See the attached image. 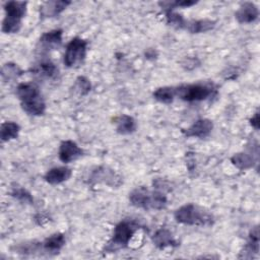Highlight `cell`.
Returning <instances> with one entry per match:
<instances>
[{"instance_id":"1","label":"cell","mask_w":260,"mask_h":260,"mask_svg":"<svg viewBox=\"0 0 260 260\" xmlns=\"http://www.w3.org/2000/svg\"><path fill=\"white\" fill-rule=\"evenodd\" d=\"M16 95L21 109L28 115L41 116L46 111V104L39 87L32 82L19 83L16 87Z\"/></svg>"},{"instance_id":"2","label":"cell","mask_w":260,"mask_h":260,"mask_svg":"<svg viewBox=\"0 0 260 260\" xmlns=\"http://www.w3.org/2000/svg\"><path fill=\"white\" fill-rule=\"evenodd\" d=\"M129 201L133 206L146 210H160L164 209L168 203L167 196L162 192L158 190L150 191L144 186L133 189L129 194Z\"/></svg>"},{"instance_id":"3","label":"cell","mask_w":260,"mask_h":260,"mask_svg":"<svg viewBox=\"0 0 260 260\" xmlns=\"http://www.w3.org/2000/svg\"><path fill=\"white\" fill-rule=\"evenodd\" d=\"M174 217L177 222L187 225H211L213 223V216L202 207L188 203L179 207Z\"/></svg>"},{"instance_id":"4","label":"cell","mask_w":260,"mask_h":260,"mask_svg":"<svg viewBox=\"0 0 260 260\" xmlns=\"http://www.w3.org/2000/svg\"><path fill=\"white\" fill-rule=\"evenodd\" d=\"M140 229V223L135 219H123L116 224L112 239L105 247L106 252L112 253L127 247L134 234Z\"/></svg>"},{"instance_id":"5","label":"cell","mask_w":260,"mask_h":260,"mask_svg":"<svg viewBox=\"0 0 260 260\" xmlns=\"http://www.w3.org/2000/svg\"><path fill=\"white\" fill-rule=\"evenodd\" d=\"M27 2L8 1L4 4L5 17L2 22V31L4 34H15L20 29L21 20L26 12Z\"/></svg>"},{"instance_id":"6","label":"cell","mask_w":260,"mask_h":260,"mask_svg":"<svg viewBox=\"0 0 260 260\" xmlns=\"http://www.w3.org/2000/svg\"><path fill=\"white\" fill-rule=\"evenodd\" d=\"M176 96L185 102H201L212 96L216 89L210 83H192L175 86Z\"/></svg>"},{"instance_id":"7","label":"cell","mask_w":260,"mask_h":260,"mask_svg":"<svg viewBox=\"0 0 260 260\" xmlns=\"http://www.w3.org/2000/svg\"><path fill=\"white\" fill-rule=\"evenodd\" d=\"M87 42L79 37L73 38L66 46L63 62L66 67H74L83 62L86 56Z\"/></svg>"},{"instance_id":"8","label":"cell","mask_w":260,"mask_h":260,"mask_svg":"<svg viewBox=\"0 0 260 260\" xmlns=\"http://www.w3.org/2000/svg\"><path fill=\"white\" fill-rule=\"evenodd\" d=\"M62 29H52L41 36L37 44V52L40 55H47L62 45Z\"/></svg>"},{"instance_id":"9","label":"cell","mask_w":260,"mask_h":260,"mask_svg":"<svg viewBox=\"0 0 260 260\" xmlns=\"http://www.w3.org/2000/svg\"><path fill=\"white\" fill-rule=\"evenodd\" d=\"M258 147L251 148L249 151H242L234 154L231 157L232 164L240 170H248L258 164Z\"/></svg>"},{"instance_id":"10","label":"cell","mask_w":260,"mask_h":260,"mask_svg":"<svg viewBox=\"0 0 260 260\" xmlns=\"http://www.w3.org/2000/svg\"><path fill=\"white\" fill-rule=\"evenodd\" d=\"M213 129V123L209 119H198L187 129L183 130V133L186 137H196V138H205L207 137Z\"/></svg>"},{"instance_id":"11","label":"cell","mask_w":260,"mask_h":260,"mask_svg":"<svg viewBox=\"0 0 260 260\" xmlns=\"http://www.w3.org/2000/svg\"><path fill=\"white\" fill-rule=\"evenodd\" d=\"M82 154L83 150L72 140H64L59 146L58 156L62 162H71L79 158Z\"/></svg>"},{"instance_id":"12","label":"cell","mask_w":260,"mask_h":260,"mask_svg":"<svg viewBox=\"0 0 260 260\" xmlns=\"http://www.w3.org/2000/svg\"><path fill=\"white\" fill-rule=\"evenodd\" d=\"M70 4L71 2L67 0H52L43 2L40 6V17L41 19H45L57 16Z\"/></svg>"},{"instance_id":"13","label":"cell","mask_w":260,"mask_h":260,"mask_svg":"<svg viewBox=\"0 0 260 260\" xmlns=\"http://www.w3.org/2000/svg\"><path fill=\"white\" fill-rule=\"evenodd\" d=\"M91 180L107 184L111 187H116L121 184V177L118 176L113 170H110L105 167H100L94 170L90 177Z\"/></svg>"},{"instance_id":"14","label":"cell","mask_w":260,"mask_h":260,"mask_svg":"<svg viewBox=\"0 0 260 260\" xmlns=\"http://www.w3.org/2000/svg\"><path fill=\"white\" fill-rule=\"evenodd\" d=\"M259 16L258 7L252 2H244L235 13L236 19L240 23L254 22Z\"/></svg>"},{"instance_id":"15","label":"cell","mask_w":260,"mask_h":260,"mask_svg":"<svg viewBox=\"0 0 260 260\" xmlns=\"http://www.w3.org/2000/svg\"><path fill=\"white\" fill-rule=\"evenodd\" d=\"M259 252V228L258 225L252 228V230L249 233L248 242L244 248V250L241 252V255L239 258L244 259H250L253 258L254 255H257Z\"/></svg>"},{"instance_id":"16","label":"cell","mask_w":260,"mask_h":260,"mask_svg":"<svg viewBox=\"0 0 260 260\" xmlns=\"http://www.w3.org/2000/svg\"><path fill=\"white\" fill-rule=\"evenodd\" d=\"M152 243L158 249H165L167 247H176L178 242L174 238L172 232L166 228L158 229L152 236Z\"/></svg>"},{"instance_id":"17","label":"cell","mask_w":260,"mask_h":260,"mask_svg":"<svg viewBox=\"0 0 260 260\" xmlns=\"http://www.w3.org/2000/svg\"><path fill=\"white\" fill-rule=\"evenodd\" d=\"M113 121H114V124L116 127V131L119 134L128 135V134H131L136 131V128H137L136 121L133 117H131L129 115L121 114V115L115 117L113 119Z\"/></svg>"},{"instance_id":"18","label":"cell","mask_w":260,"mask_h":260,"mask_svg":"<svg viewBox=\"0 0 260 260\" xmlns=\"http://www.w3.org/2000/svg\"><path fill=\"white\" fill-rule=\"evenodd\" d=\"M72 175L71 169L67 167H56L50 169L44 176L47 183L51 185H57L67 181Z\"/></svg>"},{"instance_id":"19","label":"cell","mask_w":260,"mask_h":260,"mask_svg":"<svg viewBox=\"0 0 260 260\" xmlns=\"http://www.w3.org/2000/svg\"><path fill=\"white\" fill-rule=\"evenodd\" d=\"M65 245V237L61 233H55L42 242L43 251L50 255L58 254Z\"/></svg>"},{"instance_id":"20","label":"cell","mask_w":260,"mask_h":260,"mask_svg":"<svg viewBox=\"0 0 260 260\" xmlns=\"http://www.w3.org/2000/svg\"><path fill=\"white\" fill-rule=\"evenodd\" d=\"M215 21L211 19H191L186 21L185 28L191 34H200L212 29L215 26Z\"/></svg>"},{"instance_id":"21","label":"cell","mask_w":260,"mask_h":260,"mask_svg":"<svg viewBox=\"0 0 260 260\" xmlns=\"http://www.w3.org/2000/svg\"><path fill=\"white\" fill-rule=\"evenodd\" d=\"M32 72L39 75L40 77L53 79L57 77L59 70L56 67V65L50 60H42L32 68Z\"/></svg>"},{"instance_id":"22","label":"cell","mask_w":260,"mask_h":260,"mask_svg":"<svg viewBox=\"0 0 260 260\" xmlns=\"http://www.w3.org/2000/svg\"><path fill=\"white\" fill-rule=\"evenodd\" d=\"M20 127L17 123L12 122V121H7L1 124L0 128V137L3 142L12 140L17 138L18 133H19Z\"/></svg>"},{"instance_id":"23","label":"cell","mask_w":260,"mask_h":260,"mask_svg":"<svg viewBox=\"0 0 260 260\" xmlns=\"http://www.w3.org/2000/svg\"><path fill=\"white\" fill-rule=\"evenodd\" d=\"M154 100L162 104H171L176 98L175 86H161L156 88L152 93Z\"/></svg>"},{"instance_id":"24","label":"cell","mask_w":260,"mask_h":260,"mask_svg":"<svg viewBox=\"0 0 260 260\" xmlns=\"http://www.w3.org/2000/svg\"><path fill=\"white\" fill-rule=\"evenodd\" d=\"M22 74V70L19 68L17 64L14 63H6L2 66L1 77L3 81H10L17 79Z\"/></svg>"},{"instance_id":"25","label":"cell","mask_w":260,"mask_h":260,"mask_svg":"<svg viewBox=\"0 0 260 260\" xmlns=\"http://www.w3.org/2000/svg\"><path fill=\"white\" fill-rule=\"evenodd\" d=\"M166 13V19H167V23L175 28H180V29H184L185 25H186V19L179 14L178 12L174 11V9H169V10H165Z\"/></svg>"},{"instance_id":"26","label":"cell","mask_w":260,"mask_h":260,"mask_svg":"<svg viewBox=\"0 0 260 260\" xmlns=\"http://www.w3.org/2000/svg\"><path fill=\"white\" fill-rule=\"evenodd\" d=\"M10 194L12 197H14L15 199H17L18 201H20L22 203H27V204L34 203V199H32V196L30 195V193L21 186L15 185L14 187H12Z\"/></svg>"},{"instance_id":"27","label":"cell","mask_w":260,"mask_h":260,"mask_svg":"<svg viewBox=\"0 0 260 260\" xmlns=\"http://www.w3.org/2000/svg\"><path fill=\"white\" fill-rule=\"evenodd\" d=\"M90 88H91V84L85 76H78L75 79V82L73 84V89L76 92H78L80 95H84L88 93Z\"/></svg>"},{"instance_id":"28","label":"cell","mask_w":260,"mask_h":260,"mask_svg":"<svg viewBox=\"0 0 260 260\" xmlns=\"http://www.w3.org/2000/svg\"><path fill=\"white\" fill-rule=\"evenodd\" d=\"M197 1H192V0H177V1H160L158 2V5L164 9V10H169V9H175L177 7H189L194 4H196Z\"/></svg>"},{"instance_id":"29","label":"cell","mask_w":260,"mask_h":260,"mask_svg":"<svg viewBox=\"0 0 260 260\" xmlns=\"http://www.w3.org/2000/svg\"><path fill=\"white\" fill-rule=\"evenodd\" d=\"M250 124L252 125V127H253L255 130H258V129H259V111H257V112L252 116V118L250 119Z\"/></svg>"}]
</instances>
